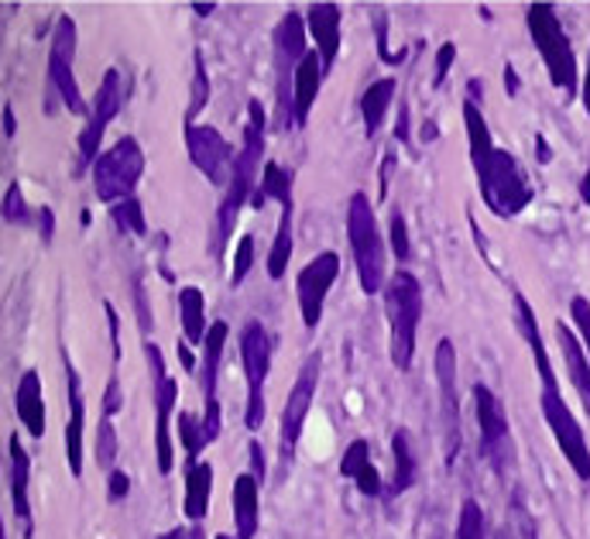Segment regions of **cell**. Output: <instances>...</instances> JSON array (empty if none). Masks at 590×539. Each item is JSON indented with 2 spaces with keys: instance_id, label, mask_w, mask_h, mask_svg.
<instances>
[{
  "instance_id": "cell-1",
  "label": "cell",
  "mask_w": 590,
  "mask_h": 539,
  "mask_svg": "<svg viewBox=\"0 0 590 539\" xmlns=\"http://www.w3.org/2000/svg\"><path fill=\"white\" fill-rule=\"evenodd\" d=\"M463 128H468L478 189H481V199L488 203V210L501 220H512L522 210H529L535 189H532L525 169L509 148L494 145L491 128H488V120L481 114V104H474L471 97L463 100Z\"/></svg>"
},
{
  "instance_id": "cell-2",
  "label": "cell",
  "mask_w": 590,
  "mask_h": 539,
  "mask_svg": "<svg viewBox=\"0 0 590 539\" xmlns=\"http://www.w3.org/2000/svg\"><path fill=\"white\" fill-rule=\"evenodd\" d=\"M265 135H268V117H265V107L258 100H247V124H244V141L237 148V161H234V173H230V183L224 189V199H220V210H217V227H214V252L220 255L234 227H237V217L240 210L258 196L262 189V179H258V169H262V158H265Z\"/></svg>"
},
{
  "instance_id": "cell-3",
  "label": "cell",
  "mask_w": 590,
  "mask_h": 539,
  "mask_svg": "<svg viewBox=\"0 0 590 539\" xmlns=\"http://www.w3.org/2000/svg\"><path fill=\"white\" fill-rule=\"evenodd\" d=\"M347 241L357 268V282L364 296L385 293L389 285V247L385 234L377 227V214L364 193H354L347 203Z\"/></svg>"
},
{
  "instance_id": "cell-4",
  "label": "cell",
  "mask_w": 590,
  "mask_h": 539,
  "mask_svg": "<svg viewBox=\"0 0 590 539\" xmlns=\"http://www.w3.org/2000/svg\"><path fill=\"white\" fill-rule=\"evenodd\" d=\"M275 41V114L272 128L275 131H295V72H299L303 59L309 56L306 49V14L303 11H285V18L272 31Z\"/></svg>"
},
{
  "instance_id": "cell-5",
  "label": "cell",
  "mask_w": 590,
  "mask_h": 539,
  "mask_svg": "<svg viewBox=\"0 0 590 539\" xmlns=\"http://www.w3.org/2000/svg\"><path fill=\"white\" fill-rule=\"evenodd\" d=\"M525 24L535 41V52L550 72V82L567 97H577L580 90V69H577V52L570 46V35L563 31V21L553 4H529L525 8Z\"/></svg>"
},
{
  "instance_id": "cell-6",
  "label": "cell",
  "mask_w": 590,
  "mask_h": 539,
  "mask_svg": "<svg viewBox=\"0 0 590 539\" xmlns=\"http://www.w3.org/2000/svg\"><path fill=\"white\" fill-rule=\"evenodd\" d=\"M385 316L392 334V364L399 371L412 367L415 337H419V316H423V285L405 268H399L385 285Z\"/></svg>"
},
{
  "instance_id": "cell-7",
  "label": "cell",
  "mask_w": 590,
  "mask_h": 539,
  "mask_svg": "<svg viewBox=\"0 0 590 539\" xmlns=\"http://www.w3.org/2000/svg\"><path fill=\"white\" fill-rule=\"evenodd\" d=\"M240 364L247 379V405H244V427L247 433H258L265 427V382L272 371L275 337L262 320H247L240 326Z\"/></svg>"
},
{
  "instance_id": "cell-8",
  "label": "cell",
  "mask_w": 590,
  "mask_h": 539,
  "mask_svg": "<svg viewBox=\"0 0 590 539\" xmlns=\"http://www.w3.org/2000/svg\"><path fill=\"white\" fill-rule=\"evenodd\" d=\"M145 176V151L135 138H120L94 161V189L104 203L135 199V189Z\"/></svg>"
},
{
  "instance_id": "cell-9",
  "label": "cell",
  "mask_w": 590,
  "mask_h": 539,
  "mask_svg": "<svg viewBox=\"0 0 590 539\" xmlns=\"http://www.w3.org/2000/svg\"><path fill=\"white\" fill-rule=\"evenodd\" d=\"M474 412L481 427V458L491 464L498 478H504L515 468V443L509 430V416H504L501 399L488 385H474Z\"/></svg>"
},
{
  "instance_id": "cell-10",
  "label": "cell",
  "mask_w": 590,
  "mask_h": 539,
  "mask_svg": "<svg viewBox=\"0 0 590 539\" xmlns=\"http://www.w3.org/2000/svg\"><path fill=\"white\" fill-rule=\"evenodd\" d=\"M319 371H323V354L313 351L306 357V364L299 367V375H295L285 409H282V423H278V450H282V464H288L295 458V447H299L303 427L309 420V409L319 389Z\"/></svg>"
},
{
  "instance_id": "cell-11",
  "label": "cell",
  "mask_w": 590,
  "mask_h": 539,
  "mask_svg": "<svg viewBox=\"0 0 590 539\" xmlns=\"http://www.w3.org/2000/svg\"><path fill=\"white\" fill-rule=\"evenodd\" d=\"M145 357L151 364V382H155V458H158V474H168L176 464V447H173V412L179 402V382L168 375L161 351L148 341L145 344Z\"/></svg>"
},
{
  "instance_id": "cell-12",
  "label": "cell",
  "mask_w": 590,
  "mask_h": 539,
  "mask_svg": "<svg viewBox=\"0 0 590 539\" xmlns=\"http://www.w3.org/2000/svg\"><path fill=\"white\" fill-rule=\"evenodd\" d=\"M76 21L69 14H59L56 31H52V49H49V82L59 94V100L66 104L69 114L87 117V100L79 94V82L72 76V59H76Z\"/></svg>"
},
{
  "instance_id": "cell-13",
  "label": "cell",
  "mask_w": 590,
  "mask_h": 539,
  "mask_svg": "<svg viewBox=\"0 0 590 539\" xmlns=\"http://www.w3.org/2000/svg\"><path fill=\"white\" fill-rule=\"evenodd\" d=\"M186 151H189V161L209 183L217 189H227L237 151L217 128H209V124H186Z\"/></svg>"
},
{
  "instance_id": "cell-14",
  "label": "cell",
  "mask_w": 590,
  "mask_h": 539,
  "mask_svg": "<svg viewBox=\"0 0 590 539\" xmlns=\"http://www.w3.org/2000/svg\"><path fill=\"white\" fill-rule=\"evenodd\" d=\"M336 278H341V255L336 252H319L313 262H306L299 278H295V296H299V316L306 330L319 326L326 296Z\"/></svg>"
},
{
  "instance_id": "cell-15",
  "label": "cell",
  "mask_w": 590,
  "mask_h": 539,
  "mask_svg": "<svg viewBox=\"0 0 590 539\" xmlns=\"http://www.w3.org/2000/svg\"><path fill=\"white\" fill-rule=\"evenodd\" d=\"M124 107V87H120V72L117 69H107V76L100 79L97 87V97H94V110H90V120L87 128L79 135V165H94L104 151V135L110 128V120L120 114Z\"/></svg>"
},
{
  "instance_id": "cell-16",
  "label": "cell",
  "mask_w": 590,
  "mask_h": 539,
  "mask_svg": "<svg viewBox=\"0 0 590 539\" xmlns=\"http://www.w3.org/2000/svg\"><path fill=\"white\" fill-rule=\"evenodd\" d=\"M433 371L440 385V420H443V450L446 461H456L460 450V392H456V351L453 341H440L433 354Z\"/></svg>"
},
{
  "instance_id": "cell-17",
  "label": "cell",
  "mask_w": 590,
  "mask_h": 539,
  "mask_svg": "<svg viewBox=\"0 0 590 539\" xmlns=\"http://www.w3.org/2000/svg\"><path fill=\"white\" fill-rule=\"evenodd\" d=\"M66 364V392H69V430H66V458H69V474H82V453H87V399H82L79 371L72 367L69 354L62 351Z\"/></svg>"
},
{
  "instance_id": "cell-18",
  "label": "cell",
  "mask_w": 590,
  "mask_h": 539,
  "mask_svg": "<svg viewBox=\"0 0 590 539\" xmlns=\"http://www.w3.org/2000/svg\"><path fill=\"white\" fill-rule=\"evenodd\" d=\"M341 8L336 4H309L306 8V28L309 38L316 41V56L323 62V72L330 76L336 66V56H341Z\"/></svg>"
},
{
  "instance_id": "cell-19",
  "label": "cell",
  "mask_w": 590,
  "mask_h": 539,
  "mask_svg": "<svg viewBox=\"0 0 590 539\" xmlns=\"http://www.w3.org/2000/svg\"><path fill=\"white\" fill-rule=\"evenodd\" d=\"M262 526V481L244 471L234 481V539H255Z\"/></svg>"
},
{
  "instance_id": "cell-20",
  "label": "cell",
  "mask_w": 590,
  "mask_h": 539,
  "mask_svg": "<svg viewBox=\"0 0 590 539\" xmlns=\"http://www.w3.org/2000/svg\"><path fill=\"white\" fill-rule=\"evenodd\" d=\"M8 450H11V502H14V516L24 526V536L31 539V532H35L31 499H28V488H31V453H24L18 433H11Z\"/></svg>"
},
{
  "instance_id": "cell-21",
  "label": "cell",
  "mask_w": 590,
  "mask_h": 539,
  "mask_svg": "<svg viewBox=\"0 0 590 539\" xmlns=\"http://www.w3.org/2000/svg\"><path fill=\"white\" fill-rule=\"evenodd\" d=\"M341 474L351 478L357 484L361 494H367V499H385V481H382V471L374 468L371 461V443L367 440H354L344 453L341 461Z\"/></svg>"
},
{
  "instance_id": "cell-22",
  "label": "cell",
  "mask_w": 590,
  "mask_h": 539,
  "mask_svg": "<svg viewBox=\"0 0 590 539\" xmlns=\"http://www.w3.org/2000/svg\"><path fill=\"white\" fill-rule=\"evenodd\" d=\"M14 412H18L21 427H24L35 440L46 437V399H41V375H38L35 367L24 371L21 382H18V392H14Z\"/></svg>"
},
{
  "instance_id": "cell-23",
  "label": "cell",
  "mask_w": 590,
  "mask_h": 539,
  "mask_svg": "<svg viewBox=\"0 0 590 539\" xmlns=\"http://www.w3.org/2000/svg\"><path fill=\"white\" fill-rule=\"evenodd\" d=\"M326 82V72H323V62L316 52H309L299 66V72H295V87H292V97H295V128H306L309 124V114H313V104L319 97V87Z\"/></svg>"
},
{
  "instance_id": "cell-24",
  "label": "cell",
  "mask_w": 590,
  "mask_h": 539,
  "mask_svg": "<svg viewBox=\"0 0 590 539\" xmlns=\"http://www.w3.org/2000/svg\"><path fill=\"white\" fill-rule=\"evenodd\" d=\"M557 341H560V351H563V364H567V375L573 382V389L580 392L587 412H590V357L580 344V337L567 323H557Z\"/></svg>"
},
{
  "instance_id": "cell-25",
  "label": "cell",
  "mask_w": 590,
  "mask_h": 539,
  "mask_svg": "<svg viewBox=\"0 0 590 539\" xmlns=\"http://www.w3.org/2000/svg\"><path fill=\"white\" fill-rule=\"evenodd\" d=\"M224 344H227V320H214L209 323V334H206V344H203V364H199V385H203L206 402H217Z\"/></svg>"
},
{
  "instance_id": "cell-26",
  "label": "cell",
  "mask_w": 590,
  "mask_h": 539,
  "mask_svg": "<svg viewBox=\"0 0 590 539\" xmlns=\"http://www.w3.org/2000/svg\"><path fill=\"white\" fill-rule=\"evenodd\" d=\"M209 494H214V468H209L206 461H189V468H186V499H183V509H186L189 522L206 519Z\"/></svg>"
},
{
  "instance_id": "cell-27",
  "label": "cell",
  "mask_w": 590,
  "mask_h": 539,
  "mask_svg": "<svg viewBox=\"0 0 590 539\" xmlns=\"http://www.w3.org/2000/svg\"><path fill=\"white\" fill-rule=\"evenodd\" d=\"M395 79L389 76V79H374L371 87L361 94V117H364V135L367 138H374L377 131H382V124H385V117H389V107H392V100H395Z\"/></svg>"
},
{
  "instance_id": "cell-28",
  "label": "cell",
  "mask_w": 590,
  "mask_h": 539,
  "mask_svg": "<svg viewBox=\"0 0 590 539\" xmlns=\"http://www.w3.org/2000/svg\"><path fill=\"white\" fill-rule=\"evenodd\" d=\"M179 320H183V341L186 344H206L209 323H206V300L199 285L179 288Z\"/></svg>"
},
{
  "instance_id": "cell-29",
  "label": "cell",
  "mask_w": 590,
  "mask_h": 539,
  "mask_svg": "<svg viewBox=\"0 0 590 539\" xmlns=\"http://www.w3.org/2000/svg\"><path fill=\"white\" fill-rule=\"evenodd\" d=\"M392 458H395V471H392V484L385 488V502L405 494L415 484V474H419L415 450H412V440H409L405 430H395V437H392Z\"/></svg>"
},
{
  "instance_id": "cell-30",
  "label": "cell",
  "mask_w": 590,
  "mask_h": 539,
  "mask_svg": "<svg viewBox=\"0 0 590 539\" xmlns=\"http://www.w3.org/2000/svg\"><path fill=\"white\" fill-rule=\"evenodd\" d=\"M282 206V220H278V231H275V241H272V252H268V278L278 282L288 268V258H292V199L278 203Z\"/></svg>"
},
{
  "instance_id": "cell-31",
  "label": "cell",
  "mask_w": 590,
  "mask_h": 539,
  "mask_svg": "<svg viewBox=\"0 0 590 539\" xmlns=\"http://www.w3.org/2000/svg\"><path fill=\"white\" fill-rule=\"evenodd\" d=\"M110 224L124 234H135V237H145L148 234V224H145V210H141V199H124V203H114L110 206Z\"/></svg>"
},
{
  "instance_id": "cell-32",
  "label": "cell",
  "mask_w": 590,
  "mask_h": 539,
  "mask_svg": "<svg viewBox=\"0 0 590 539\" xmlns=\"http://www.w3.org/2000/svg\"><path fill=\"white\" fill-rule=\"evenodd\" d=\"M456 539H491L488 536V522H484V509L468 499L460 506V519H456Z\"/></svg>"
},
{
  "instance_id": "cell-33",
  "label": "cell",
  "mask_w": 590,
  "mask_h": 539,
  "mask_svg": "<svg viewBox=\"0 0 590 539\" xmlns=\"http://www.w3.org/2000/svg\"><path fill=\"white\" fill-rule=\"evenodd\" d=\"M206 100H209V76H206V66H203V52L196 49V52H193V97H189L186 124H193L196 114H203Z\"/></svg>"
},
{
  "instance_id": "cell-34",
  "label": "cell",
  "mask_w": 590,
  "mask_h": 539,
  "mask_svg": "<svg viewBox=\"0 0 590 539\" xmlns=\"http://www.w3.org/2000/svg\"><path fill=\"white\" fill-rule=\"evenodd\" d=\"M179 437L186 443V453H189V461H199V453L209 447V437L203 430V420H196L193 412H179Z\"/></svg>"
},
{
  "instance_id": "cell-35",
  "label": "cell",
  "mask_w": 590,
  "mask_h": 539,
  "mask_svg": "<svg viewBox=\"0 0 590 539\" xmlns=\"http://www.w3.org/2000/svg\"><path fill=\"white\" fill-rule=\"evenodd\" d=\"M35 220V214H31V206L24 203V196H21V183L14 179L11 186H8V193H4V224H11V227H28Z\"/></svg>"
},
{
  "instance_id": "cell-36",
  "label": "cell",
  "mask_w": 590,
  "mask_h": 539,
  "mask_svg": "<svg viewBox=\"0 0 590 539\" xmlns=\"http://www.w3.org/2000/svg\"><path fill=\"white\" fill-rule=\"evenodd\" d=\"M250 265H255V234H244L237 244V255H234V272H230V288H240L244 278L250 275Z\"/></svg>"
},
{
  "instance_id": "cell-37",
  "label": "cell",
  "mask_w": 590,
  "mask_h": 539,
  "mask_svg": "<svg viewBox=\"0 0 590 539\" xmlns=\"http://www.w3.org/2000/svg\"><path fill=\"white\" fill-rule=\"evenodd\" d=\"M114 458H117V430L110 427V420H100V427H97V464L110 474Z\"/></svg>"
},
{
  "instance_id": "cell-38",
  "label": "cell",
  "mask_w": 590,
  "mask_h": 539,
  "mask_svg": "<svg viewBox=\"0 0 590 539\" xmlns=\"http://www.w3.org/2000/svg\"><path fill=\"white\" fill-rule=\"evenodd\" d=\"M570 316H573V326H577V334H580V344L590 357V300L587 296H573L570 300Z\"/></svg>"
},
{
  "instance_id": "cell-39",
  "label": "cell",
  "mask_w": 590,
  "mask_h": 539,
  "mask_svg": "<svg viewBox=\"0 0 590 539\" xmlns=\"http://www.w3.org/2000/svg\"><path fill=\"white\" fill-rule=\"evenodd\" d=\"M389 237H392V255L399 258V262H409L412 258V244H409V224H405V217L395 210L392 214V224H389Z\"/></svg>"
},
{
  "instance_id": "cell-40",
  "label": "cell",
  "mask_w": 590,
  "mask_h": 539,
  "mask_svg": "<svg viewBox=\"0 0 590 539\" xmlns=\"http://www.w3.org/2000/svg\"><path fill=\"white\" fill-rule=\"evenodd\" d=\"M120 405H124V395H120V379H117V371H114L110 382H107V392H104V416H100V420L117 416Z\"/></svg>"
},
{
  "instance_id": "cell-41",
  "label": "cell",
  "mask_w": 590,
  "mask_h": 539,
  "mask_svg": "<svg viewBox=\"0 0 590 539\" xmlns=\"http://www.w3.org/2000/svg\"><path fill=\"white\" fill-rule=\"evenodd\" d=\"M395 161H399V155L389 148V155L382 158V173H377V199H389V186H392V176H395Z\"/></svg>"
},
{
  "instance_id": "cell-42",
  "label": "cell",
  "mask_w": 590,
  "mask_h": 539,
  "mask_svg": "<svg viewBox=\"0 0 590 539\" xmlns=\"http://www.w3.org/2000/svg\"><path fill=\"white\" fill-rule=\"evenodd\" d=\"M453 59H456V46L453 41H443V49H440V56H436V76H433V87H443V79L450 76V69H453Z\"/></svg>"
},
{
  "instance_id": "cell-43",
  "label": "cell",
  "mask_w": 590,
  "mask_h": 539,
  "mask_svg": "<svg viewBox=\"0 0 590 539\" xmlns=\"http://www.w3.org/2000/svg\"><path fill=\"white\" fill-rule=\"evenodd\" d=\"M128 491H131V478L128 474H124V471H110L107 474V499L110 502L128 499Z\"/></svg>"
},
{
  "instance_id": "cell-44",
  "label": "cell",
  "mask_w": 590,
  "mask_h": 539,
  "mask_svg": "<svg viewBox=\"0 0 590 539\" xmlns=\"http://www.w3.org/2000/svg\"><path fill=\"white\" fill-rule=\"evenodd\" d=\"M135 303H138V326L145 334H151V310H148V300H145V282L135 278Z\"/></svg>"
},
{
  "instance_id": "cell-45",
  "label": "cell",
  "mask_w": 590,
  "mask_h": 539,
  "mask_svg": "<svg viewBox=\"0 0 590 539\" xmlns=\"http://www.w3.org/2000/svg\"><path fill=\"white\" fill-rule=\"evenodd\" d=\"M158 539H206V532H203V522H189V526H176V529L161 532Z\"/></svg>"
},
{
  "instance_id": "cell-46",
  "label": "cell",
  "mask_w": 590,
  "mask_h": 539,
  "mask_svg": "<svg viewBox=\"0 0 590 539\" xmlns=\"http://www.w3.org/2000/svg\"><path fill=\"white\" fill-rule=\"evenodd\" d=\"M247 453H250V468H255L250 474H255V478L262 481V478H265V450H262V443H258V440H250Z\"/></svg>"
},
{
  "instance_id": "cell-47",
  "label": "cell",
  "mask_w": 590,
  "mask_h": 539,
  "mask_svg": "<svg viewBox=\"0 0 590 539\" xmlns=\"http://www.w3.org/2000/svg\"><path fill=\"white\" fill-rule=\"evenodd\" d=\"M395 138L405 145V148H412V128H409V107L402 104L399 107V124H395Z\"/></svg>"
},
{
  "instance_id": "cell-48",
  "label": "cell",
  "mask_w": 590,
  "mask_h": 539,
  "mask_svg": "<svg viewBox=\"0 0 590 539\" xmlns=\"http://www.w3.org/2000/svg\"><path fill=\"white\" fill-rule=\"evenodd\" d=\"M504 94H509V97H519V72H515L512 62L504 66Z\"/></svg>"
},
{
  "instance_id": "cell-49",
  "label": "cell",
  "mask_w": 590,
  "mask_h": 539,
  "mask_svg": "<svg viewBox=\"0 0 590 539\" xmlns=\"http://www.w3.org/2000/svg\"><path fill=\"white\" fill-rule=\"evenodd\" d=\"M38 217H41V237L52 241V231H56V217H52V210H49V206H41Z\"/></svg>"
},
{
  "instance_id": "cell-50",
  "label": "cell",
  "mask_w": 590,
  "mask_h": 539,
  "mask_svg": "<svg viewBox=\"0 0 590 539\" xmlns=\"http://www.w3.org/2000/svg\"><path fill=\"white\" fill-rule=\"evenodd\" d=\"M580 104L590 117V56H587V76H583V87H580Z\"/></svg>"
},
{
  "instance_id": "cell-51",
  "label": "cell",
  "mask_w": 590,
  "mask_h": 539,
  "mask_svg": "<svg viewBox=\"0 0 590 539\" xmlns=\"http://www.w3.org/2000/svg\"><path fill=\"white\" fill-rule=\"evenodd\" d=\"M179 361H183V367H186V371H193V375H196V357H193V351H189V344H186V341L179 344Z\"/></svg>"
},
{
  "instance_id": "cell-52",
  "label": "cell",
  "mask_w": 590,
  "mask_h": 539,
  "mask_svg": "<svg viewBox=\"0 0 590 539\" xmlns=\"http://www.w3.org/2000/svg\"><path fill=\"white\" fill-rule=\"evenodd\" d=\"M535 148H539V161H542V165L553 158V151H550V141H545L542 135H535Z\"/></svg>"
},
{
  "instance_id": "cell-53",
  "label": "cell",
  "mask_w": 590,
  "mask_h": 539,
  "mask_svg": "<svg viewBox=\"0 0 590 539\" xmlns=\"http://www.w3.org/2000/svg\"><path fill=\"white\" fill-rule=\"evenodd\" d=\"M580 199L590 206V169L583 173V179H580Z\"/></svg>"
},
{
  "instance_id": "cell-54",
  "label": "cell",
  "mask_w": 590,
  "mask_h": 539,
  "mask_svg": "<svg viewBox=\"0 0 590 539\" xmlns=\"http://www.w3.org/2000/svg\"><path fill=\"white\" fill-rule=\"evenodd\" d=\"M193 11H196L199 18H209V14H214V4H193Z\"/></svg>"
},
{
  "instance_id": "cell-55",
  "label": "cell",
  "mask_w": 590,
  "mask_h": 539,
  "mask_svg": "<svg viewBox=\"0 0 590 539\" xmlns=\"http://www.w3.org/2000/svg\"><path fill=\"white\" fill-rule=\"evenodd\" d=\"M4 117H8V138H11V135H14V107H11V104H8Z\"/></svg>"
},
{
  "instance_id": "cell-56",
  "label": "cell",
  "mask_w": 590,
  "mask_h": 539,
  "mask_svg": "<svg viewBox=\"0 0 590 539\" xmlns=\"http://www.w3.org/2000/svg\"><path fill=\"white\" fill-rule=\"evenodd\" d=\"M494 539H515V536H512V529H498Z\"/></svg>"
},
{
  "instance_id": "cell-57",
  "label": "cell",
  "mask_w": 590,
  "mask_h": 539,
  "mask_svg": "<svg viewBox=\"0 0 590 539\" xmlns=\"http://www.w3.org/2000/svg\"><path fill=\"white\" fill-rule=\"evenodd\" d=\"M217 539H230V536H217Z\"/></svg>"
}]
</instances>
